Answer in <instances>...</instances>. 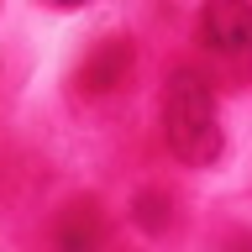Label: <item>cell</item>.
Instances as JSON below:
<instances>
[{"label": "cell", "instance_id": "obj_1", "mask_svg": "<svg viewBox=\"0 0 252 252\" xmlns=\"http://www.w3.org/2000/svg\"><path fill=\"white\" fill-rule=\"evenodd\" d=\"M163 142L189 168H210L220 158V100L200 68H173L163 90Z\"/></svg>", "mask_w": 252, "mask_h": 252}, {"label": "cell", "instance_id": "obj_2", "mask_svg": "<svg viewBox=\"0 0 252 252\" xmlns=\"http://www.w3.org/2000/svg\"><path fill=\"white\" fill-rule=\"evenodd\" d=\"M200 42L220 58H252V5L247 0H205Z\"/></svg>", "mask_w": 252, "mask_h": 252}, {"label": "cell", "instance_id": "obj_3", "mask_svg": "<svg viewBox=\"0 0 252 252\" xmlns=\"http://www.w3.org/2000/svg\"><path fill=\"white\" fill-rule=\"evenodd\" d=\"M131 63H137V47L126 42V37H105V42H94L90 53H84V63H79V94H90V100H100V94L121 90L126 79H131Z\"/></svg>", "mask_w": 252, "mask_h": 252}, {"label": "cell", "instance_id": "obj_4", "mask_svg": "<svg viewBox=\"0 0 252 252\" xmlns=\"http://www.w3.org/2000/svg\"><path fill=\"white\" fill-rule=\"evenodd\" d=\"M100 242V210L94 205H74L68 220L58 226V247H94Z\"/></svg>", "mask_w": 252, "mask_h": 252}, {"label": "cell", "instance_id": "obj_5", "mask_svg": "<svg viewBox=\"0 0 252 252\" xmlns=\"http://www.w3.org/2000/svg\"><path fill=\"white\" fill-rule=\"evenodd\" d=\"M131 220H137L142 231H153V236H158V231L173 220V200L163 194V189H142L137 205H131Z\"/></svg>", "mask_w": 252, "mask_h": 252}, {"label": "cell", "instance_id": "obj_6", "mask_svg": "<svg viewBox=\"0 0 252 252\" xmlns=\"http://www.w3.org/2000/svg\"><path fill=\"white\" fill-rule=\"evenodd\" d=\"M53 5H84V0H53Z\"/></svg>", "mask_w": 252, "mask_h": 252}]
</instances>
